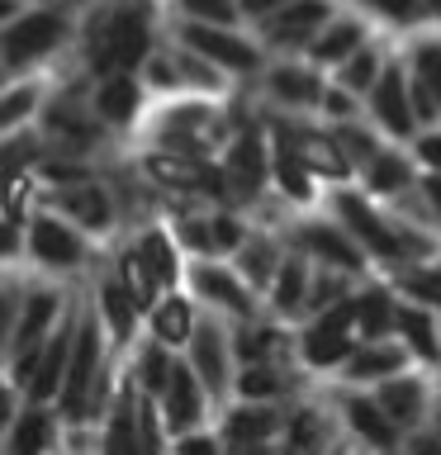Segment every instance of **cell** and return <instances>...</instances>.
Masks as SVG:
<instances>
[{"label": "cell", "instance_id": "obj_1", "mask_svg": "<svg viewBox=\"0 0 441 455\" xmlns=\"http://www.w3.org/2000/svg\"><path fill=\"white\" fill-rule=\"evenodd\" d=\"M148 52V28H142V14H114L105 24V34L95 38V62L109 71H128L133 62H142Z\"/></svg>", "mask_w": 441, "mask_h": 455}, {"label": "cell", "instance_id": "obj_2", "mask_svg": "<svg viewBox=\"0 0 441 455\" xmlns=\"http://www.w3.org/2000/svg\"><path fill=\"white\" fill-rule=\"evenodd\" d=\"M57 38H62V20H57V14H28V20H20L14 28L0 34V57L14 67L34 62V57H43Z\"/></svg>", "mask_w": 441, "mask_h": 455}, {"label": "cell", "instance_id": "obj_3", "mask_svg": "<svg viewBox=\"0 0 441 455\" xmlns=\"http://www.w3.org/2000/svg\"><path fill=\"white\" fill-rule=\"evenodd\" d=\"M351 318H356V304H337L318 327H313V337L304 341V355H309L313 365H337L341 355L351 351V341H347Z\"/></svg>", "mask_w": 441, "mask_h": 455}, {"label": "cell", "instance_id": "obj_4", "mask_svg": "<svg viewBox=\"0 0 441 455\" xmlns=\"http://www.w3.org/2000/svg\"><path fill=\"white\" fill-rule=\"evenodd\" d=\"M95 361H100V341H95V327L85 323L81 337H76V351H71V365H67V412H81L85 408V389L95 384Z\"/></svg>", "mask_w": 441, "mask_h": 455}, {"label": "cell", "instance_id": "obj_5", "mask_svg": "<svg viewBox=\"0 0 441 455\" xmlns=\"http://www.w3.org/2000/svg\"><path fill=\"white\" fill-rule=\"evenodd\" d=\"M185 43H190V48H199L204 57H213V62L233 67V71H252V67H256V48H247V43L233 38V34H219V28L190 24V28H185Z\"/></svg>", "mask_w": 441, "mask_h": 455}, {"label": "cell", "instance_id": "obj_6", "mask_svg": "<svg viewBox=\"0 0 441 455\" xmlns=\"http://www.w3.org/2000/svg\"><path fill=\"white\" fill-rule=\"evenodd\" d=\"M375 114L389 133L408 138L413 133V105H408V91H404V71H384L380 85H375Z\"/></svg>", "mask_w": 441, "mask_h": 455}, {"label": "cell", "instance_id": "obj_7", "mask_svg": "<svg viewBox=\"0 0 441 455\" xmlns=\"http://www.w3.org/2000/svg\"><path fill=\"white\" fill-rule=\"evenodd\" d=\"M337 209H341V219H347L351 228H356V237L365 242V247H375L380 256H398L404 247H398V237L389 233V228H384L375 213L365 209V199H356V195H341L337 199Z\"/></svg>", "mask_w": 441, "mask_h": 455}, {"label": "cell", "instance_id": "obj_8", "mask_svg": "<svg viewBox=\"0 0 441 455\" xmlns=\"http://www.w3.org/2000/svg\"><path fill=\"white\" fill-rule=\"evenodd\" d=\"M323 20H327V0H294L280 20H270V38L276 43H304Z\"/></svg>", "mask_w": 441, "mask_h": 455}, {"label": "cell", "instance_id": "obj_9", "mask_svg": "<svg viewBox=\"0 0 441 455\" xmlns=\"http://www.w3.org/2000/svg\"><path fill=\"white\" fill-rule=\"evenodd\" d=\"M166 418L171 427H190L199 422V389H195V375L190 370H171L166 375Z\"/></svg>", "mask_w": 441, "mask_h": 455}, {"label": "cell", "instance_id": "obj_10", "mask_svg": "<svg viewBox=\"0 0 441 455\" xmlns=\"http://www.w3.org/2000/svg\"><path fill=\"white\" fill-rule=\"evenodd\" d=\"M28 242H34V251H38L48 266H71V261L81 256L76 237H71L62 223H52V219H38V223H34V237H28Z\"/></svg>", "mask_w": 441, "mask_h": 455}, {"label": "cell", "instance_id": "obj_11", "mask_svg": "<svg viewBox=\"0 0 441 455\" xmlns=\"http://www.w3.org/2000/svg\"><path fill=\"white\" fill-rule=\"evenodd\" d=\"M266 176V152L256 148V138H242L233 152H228V180L237 185L242 195H252Z\"/></svg>", "mask_w": 441, "mask_h": 455}, {"label": "cell", "instance_id": "obj_12", "mask_svg": "<svg viewBox=\"0 0 441 455\" xmlns=\"http://www.w3.org/2000/svg\"><path fill=\"white\" fill-rule=\"evenodd\" d=\"M67 341H71V332H57V337L48 341V351L38 355L34 379H28L34 398H52V394H57V384H62V365H67Z\"/></svg>", "mask_w": 441, "mask_h": 455}, {"label": "cell", "instance_id": "obj_13", "mask_svg": "<svg viewBox=\"0 0 441 455\" xmlns=\"http://www.w3.org/2000/svg\"><path fill=\"white\" fill-rule=\"evenodd\" d=\"M304 247L309 251H318L323 261H333V266H341V270H361V251L351 247L341 233H333V228H323V223H313L309 233H304Z\"/></svg>", "mask_w": 441, "mask_h": 455}, {"label": "cell", "instance_id": "obj_14", "mask_svg": "<svg viewBox=\"0 0 441 455\" xmlns=\"http://www.w3.org/2000/svg\"><path fill=\"white\" fill-rule=\"evenodd\" d=\"M195 370H199V379H204L213 394H223L228 370H223V341H219L213 327H199V337H195Z\"/></svg>", "mask_w": 441, "mask_h": 455}, {"label": "cell", "instance_id": "obj_15", "mask_svg": "<svg viewBox=\"0 0 441 455\" xmlns=\"http://www.w3.org/2000/svg\"><path fill=\"white\" fill-rule=\"evenodd\" d=\"M375 408L384 412V418H394V422H413L422 412V389L413 379H389L380 389V398H375Z\"/></svg>", "mask_w": 441, "mask_h": 455}, {"label": "cell", "instance_id": "obj_16", "mask_svg": "<svg viewBox=\"0 0 441 455\" xmlns=\"http://www.w3.org/2000/svg\"><path fill=\"white\" fill-rule=\"evenodd\" d=\"M52 308H57V299L52 294H34L24 304V318H20V327H14V351H38V337H43V327H48V318H52Z\"/></svg>", "mask_w": 441, "mask_h": 455}, {"label": "cell", "instance_id": "obj_17", "mask_svg": "<svg viewBox=\"0 0 441 455\" xmlns=\"http://www.w3.org/2000/svg\"><path fill=\"white\" fill-rule=\"evenodd\" d=\"M195 284L199 290H204L213 304H223V308H233V313H247L252 308V299H247V290H242V284L233 280V275H223V270H213V266H204L195 275Z\"/></svg>", "mask_w": 441, "mask_h": 455}, {"label": "cell", "instance_id": "obj_18", "mask_svg": "<svg viewBox=\"0 0 441 455\" xmlns=\"http://www.w3.org/2000/svg\"><path fill=\"white\" fill-rule=\"evenodd\" d=\"M133 109H138V91H133V81H124L119 71L100 85V114L105 119H114V124H128L133 119Z\"/></svg>", "mask_w": 441, "mask_h": 455}, {"label": "cell", "instance_id": "obj_19", "mask_svg": "<svg viewBox=\"0 0 441 455\" xmlns=\"http://www.w3.org/2000/svg\"><path fill=\"white\" fill-rule=\"evenodd\" d=\"M62 209L76 213V223H85V228H105V219H109V204L95 185H81V190L71 185V190H62Z\"/></svg>", "mask_w": 441, "mask_h": 455}, {"label": "cell", "instance_id": "obj_20", "mask_svg": "<svg viewBox=\"0 0 441 455\" xmlns=\"http://www.w3.org/2000/svg\"><path fill=\"white\" fill-rule=\"evenodd\" d=\"M356 48H361V24L341 20V24H333L318 43H313V57H318V62H341V57H351Z\"/></svg>", "mask_w": 441, "mask_h": 455}, {"label": "cell", "instance_id": "obj_21", "mask_svg": "<svg viewBox=\"0 0 441 455\" xmlns=\"http://www.w3.org/2000/svg\"><path fill=\"white\" fill-rule=\"evenodd\" d=\"M270 85H276V95H285L290 105H313V100H323L318 76H309V71H299V67H280L276 76H270Z\"/></svg>", "mask_w": 441, "mask_h": 455}, {"label": "cell", "instance_id": "obj_22", "mask_svg": "<svg viewBox=\"0 0 441 455\" xmlns=\"http://www.w3.org/2000/svg\"><path fill=\"white\" fill-rule=\"evenodd\" d=\"M152 176H156V180H171V185H204L209 195H213V185H219V176H213V171H204L199 162H176V156H156V162H152Z\"/></svg>", "mask_w": 441, "mask_h": 455}, {"label": "cell", "instance_id": "obj_23", "mask_svg": "<svg viewBox=\"0 0 441 455\" xmlns=\"http://www.w3.org/2000/svg\"><path fill=\"white\" fill-rule=\"evenodd\" d=\"M156 284L162 280L152 275V266L142 261V256H124V290H128V299H133V308H152Z\"/></svg>", "mask_w": 441, "mask_h": 455}, {"label": "cell", "instance_id": "obj_24", "mask_svg": "<svg viewBox=\"0 0 441 455\" xmlns=\"http://www.w3.org/2000/svg\"><path fill=\"white\" fill-rule=\"evenodd\" d=\"M276 432V412L270 408H242L228 418V441H261Z\"/></svg>", "mask_w": 441, "mask_h": 455}, {"label": "cell", "instance_id": "obj_25", "mask_svg": "<svg viewBox=\"0 0 441 455\" xmlns=\"http://www.w3.org/2000/svg\"><path fill=\"white\" fill-rule=\"evenodd\" d=\"M347 412H351V427H356V432H361L365 441H375V446H394V427L380 418L375 403L356 398V403H347Z\"/></svg>", "mask_w": 441, "mask_h": 455}, {"label": "cell", "instance_id": "obj_26", "mask_svg": "<svg viewBox=\"0 0 441 455\" xmlns=\"http://www.w3.org/2000/svg\"><path fill=\"white\" fill-rule=\"evenodd\" d=\"M152 327L162 341H190V304H185V299H166V304L156 308Z\"/></svg>", "mask_w": 441, "mask_h": 455}, {"label": "cell", "instance_id": "obj_27", "mask_svg": "<svg viewBox=\"0 0 441 455\" xmlns=\"http://www.w3.org/2000/svg\"><path fill=\"white\" fill-rule=\"evenodd\" d=\"M276 180L285 185V195H290V199H309L313 195L309 190V162H299L290 148L276 152Z\"/></svg>", "mask_w": 441, "mask_h": 455}, {"label": "cell", "instance_id": "obj_28", "mask_svg": "<svg viewBox=\"0 0 441 455\" xmlns=\"http://www.w3.org/2000/svg\"><path fill=\"white\" fill-rule=\"evenodd\" d=\"M100 304H105V318L114 323V337H128V332H133V299H128L124 284H105Z\"/></svg>", "mask_w": 441, "mask_h": 455}, {"label": "cell", "instance_id": "obj_29", "mask_svg": "<svg viewBox=\"0 0 441 455\" xmlns=\"http://www.w3.org/2000/svg\"><path fill=\"white\" fill-rule=\"evenodd\" d=\"M408 185V166L398 162V156H380V162H370V190L380 195H394Z\"/></svg>", "mask_w": 441, "mask_h": 455}, {"label": "cell", "instance_id": "obj_30", "mask_svg": "<svg viewBox=\"0 0 441 455\" xmlns=\"http://www.w3.org/2000/svg\"><path fill=\"white\" fill-rule=\"evenodd\" d=\"M356 318H361V332H365V337H380L384 327L394 323V313H389V299H384V294H365L361 304H356Z\"/></svg>", "mask_w": 441, "mask_h": 455}, {"label": "cell", "instance_id": "obj_31", "mask_svg": "<svg viewBox=\"0 0 441 455\" xmlns=\"http://www.w3.org/2000/svg\"><path fill=\"white\" fill-rule=\"evenodd\" d=\"M304 290H309L304 266H285V270H280V280H276V304H280L285 313H294L299 304H304Z\"/></svg>", "mask_w": 441, "mask_h": 455}, {"label": "cell", "instance_id": "obj_32", "mask_svg": "<svg viewBox=\"0 0 441 455\" xmlns=\"http://www.w3.org/2000/svg\"><path fill=\"white\" fill-rule=\"evenodd\" d=\"M398 365H404V351H380V347H375V351H365L361 361L351 365V375H356V379H370V375H394Z\"/></svg>", "mask_w": 441, "mask_h": 455}, {"label": "cell", "instance_id": "obj_33", "mask_svg": "<svg viewBox=\"0 0 441 455\" xmlns=\"http://www.w3.org/2000/svg\"><path fill=\"white\" fill-rule=\"evenodd\" d=\"M304 162H313L318 171H327V176H347V162L333 152V142L323 138H304Z\"/></svg>", "mask_w": 441, "mask_h": 455}, {"label": "cell", "instance_id": "obj_34", "mask_svg": "<svg viewBox=\"0 0 441 455\" xmlns=\"http://www.w3.org/2000/svg\"><path fill=\"white\" fill-rule=\"evenodd\" d=\"M398 327H404V332H408V341H413V347H418L422 355H437V337H432V323H427L422 318V313H398Z\"/></svg>", "mask_w": 441, "mask_h": 455}, {"label": "cell", "instance_id": "obj_35", "mask_svg": "<svg viewBox=\"0 0 441 455\" xmlns=\"http://www.w3.org/2000/svg\"><path fill=\"white\" fill-rule=\"evenodd\" d=\"M38 446H48V418L34 408L20 422V432H14V451H38Z\"/></svg>", "mask_w": 441, "mask_h": 455}, {"label": "cell", "instance_id": "obj_36", "mask_svg": "<svg viewBox=\"0 0 441 455\" xmlns=\"http://www.w3.org/2000/svg\"><path fill=\"white\" fill-rule=\"evenodd\" d=\"M142 261L152 266L156 280H176V261H171V247H166L162 237H148V242H142Z\"/></svg>", "mask_w": 441, "mask_h": 455}, {"label": "cell", "instance_id": "obj_37", "mask_svg": "<svg viewBox=\"0 0 441 455\" xmlns=\"http://www.w3.org/2000/svg\"><path fill=\"white\" fill-rule=\"evenodd\" d=\"M180 10L209 24H233V0H180Z\"/></svg>", "mask_w": 441, "mask_h": 455}, {"label": "cell", "instance_id": "obj_38", "mask_svg": "<svg viewBox=\"0 0 441 455\" xmlns=\"http://www.w3.org/2000/svg\"><path fill=\"white\" fill-rule=\"evenodd\" d=\"M375 67H380V62H375V52H356L351 62L341 67V81H347L351 91H365V85L375 81Z\"/></svg>", "mask_w": 441, "mask_h": 455}, {"label": "cell", "instance_id": "obj_39", "mask_svg": "<svg viewBox=\"0 0 441 455\" xmlns=\"http://www.w3.org/2000/svg\"><path fill=\"white\" fill-rule=\"evenodd\" d=\"M28 109H34V91H10L0 100V128H14Z\"/></svg>", "mask_w": 441, "mask_h": 455}, {"label": "cell", "instance_id": "obj_40", "mask_svg": "<svg viewBox=\"0 0 441 455\" xmlns=\"http://www.w3.org/2000/svg\"><path fill=\"white\" fill-rule=\"evenodd\" d=\"M276 384H280V379H276V375H270V370H261V365H252V370H247V375H242V379H237V389H242V394H247V398H261V394L270 398V394H276Z\"/></svg>", "mask_w": 441, "mask_h": 455}, {"label": "cell", "instance_id": "obj_41", "mask_svg": "<svg viewBox=\"0 0 441 455\" xmlns=\"http://www.w3.org/2000/svg\"><path fill=\"white\" fill-rule=\"evenodd\" d=\"M166 375H171L166 355H162V347H152L142 355V384H148V389H166Z\"/></svg>", "mask_w": 441, "mask_h": 455}, {"label": "cell", "instance_id": "obj_42", "mask_svg": "<svg viewBox=\"0 0 441 455\" xmlns=\"http://www.w3.org/2000/svg\"><path fill=\"white\" fill-rule=\"evenodd\" d=\"M370 10H380V14H389V20L398 24H408V20H418L422 14V0H365Z\"/></svg>", "mask_w": 441, "mask_h": 455}, {"label": "cell", "instance_id": "obj_43", "mask_svg": "<svg viewBox=\"0 0 441 455\" xmlns=\"http://www.w3.org/2000/svg\"><path fill=\"white\" fill-rule=\"evenodd\" d=\"M270 261H276V251H270V247H261V242L242 251V266H247V275H252L256 284H261V280L270 275Z\"/></svg>", "mask_w": 441, "mask_h": 455}, {"label": "cell", "instance_id": "obj_44", "mask_svg": "<svg viewBox=\"0 0 441 455\" xmlns=\"http://www.w3.org/2000/svg\"><path fill=\"white\" fill-rule=\"evenodd\" d=\"M418 76L432 85V95L441 100V48H422L418 52Z\"/></svg>", "mask_w": 441, "mask_h": 455}, {"label": "cell", "instance_id": "obj_45", "mask_svg": "<svg viewBox=\"0 0 441 455\" xmlns=\"http://www.w3.org/2000/svg\"><path fill=\"white\" fill-rule=\"evenodd\" d=\"M413 114H418V119H437V95L422 76H418V85H413Z\"/></svg>", "mask_w": 441, "mask_h": 455}, {"label": "cell", "instance_id": "obj_46", "mask_svg": "<svg viewBox=\"0 0 441 455\" xmlns=\"http://www.w3.org/2000/svg\"><path fill=\"white\" fill-rule=\"evenodd\" d=\"M209 228H213V242H219V247H242V233H237L233 219H219V223H209Z\"/></svg>", "mask_w": 441, "mask_h": 455}, {"label": "cell", "instance_id": "obj_47", "mask_svg": "<svg viewBox=\"0 0 441 455\" xmlns=\"http://www.w3.org/2000/svg\"><path fill=\"white\" fill-rule=\"evenodd\" d=\"M180 237L190 242V247H199V251H204V247H213V237L204 233V223H185V228H180Z\"/></svg>", "mask_w": 441, "mask_h": 455}, {"label": "cell", "instance_id": "obj_48", "mask_svg": "<svg viewBox=\"0 0 441 455\" xmlns=\"http://www.w3.org/2000/svg\"><path fill=\"white\" fill-rule=\"evenodd\" d=\"M418 156L427 166H441V138H427V142H418Z\"/></svg>", "mask_w": 441, "mask_h": 455}, {"label": "cell", "instance_id": "obj_49", "mask_svg": "<svg viewBox=\"0 0 441 455\" xmlns=\"http://www.w3.org/2000/svg\"><path fill=\"white\" fill-rule=\"evenodd\" d=\"M413 290H418L422 299H437V304H441V280H437V275H427V280H413Z\"/></svg>", "mask_w": 441, "mask_h": 455}, {"label": "cell", "instance_id": "obj_50", "mask_svg": "<svg viewBox=\"0 0 441 455\" xmlns=\"http://www.w3.org/2000/svg\"><path fill=\"white\" fill-rule=\"evenodd\" d=\"M261 347H270V332L261 337V332H247V337H242V351H247V355H261Z\"/></svg>", "mask_w": 441, "mask_h": 455}, {"label": "cell", "instance_id": "obj_51", "mask_svg": "<svg viewBox=\"0 0 441 455\" xmlns=\"http://www.w3.org/2000/svg\"><path fill=\"white\" fill-rule=\"evenodd\" d=\"M323 100H327V109H333L337 119H341V114H351V95H341V91H333V95H323Z\"/></svg>", "mask_w": 441, "mask_h": 455}, {"label": "cell", "instance_id": "obj_52", "mask_svg": "<svg viewBox=\"0 0 441 455\" xmlns=\"http://www.w3.org/2000/svg\"><path fill=\"white\" fill-rule=\"evenodd\" d=\"M422 190H427V204H432V209H437V219H441V176H432V180L422 185Z\"/></svg>", "mask_w": 441, "mask_h": 455}, {"label": "cell", "instance_id": "obj_53", "mask_svg": "<svg viewBox=\"0 0 441 455\" xmlns=\"http://www.w3.org/2000/svg\"><path fill=\"white\" fill-rule=\"evenodd\" d=\"M309 441H318V427H313V422H299V427H294V446H309Z\"/></svg>", "mask_w": 441, "mask_h": 455}, {"label": "cell", "instance_id": "obj_54", "mask_svg": "<svg viewBox=\"0 0 441 455\" xmlns=\"http://www.w3.org/2000/svg\"><path fill=\"white\" fill-rule=\"evenodd\" d=\"M280 5H285V0H242V10H252V14H270Z\"/></svg>", "mask_w": 441, "mask_h": 455}, {"label": "cell", "instance_id": "obj_55", "mask_svg": "<svg viewBox=\"0 0 441 455\" xmlns=\"http://www.w3.org/2000/svg\"><path fill=\"white\" fill-rule=\"evenodd\" d=\"M341 142H347V148H356V156H370V142H365L361 133H351V128L341 133Z\"/></svg>", "mask_w": 441, "mask_h": 455}, {"label": "cell", "instance_id": "obj_56", "mask_svg": "<svg viewBox=\"0 0 441 455\" xmlns=\"http://www.w3.org/2000/svg\"><path fill=\"white\" fill-rule=\"evenodd\" d=\"M14 247H20V237H14V228H5V223H0V256H10Z\"/></svg>", "mask_w": 441, "mask_h": 455}, {"label": "cell", "instance_id": "obj_57", "mask_svg": "<svg viewBox=\"0 0 441 455\" xmlns=\"http://www.w3.org/2000/svg\"><path fill=\"white\" fill-rule=\"evenodd\" d=\"M152 81H156V85H171L176 76H171V67H166V62H152Z\"/></svg>", "mask_w": 441, "mask_h": 455}, {"label": "cell", "instance_id": "obj_58", "mask_svg": "<svg viewBox=\"0 0 441 455\" xmlns=\"http://www.w3.org/2000/svg\"><path fill=\"white\" fill-rule=\"evenodd\" d=\"M10 412H14V403H10V389H0V427L10 422Z\"/></svg>", "mask_w": 441, "mask_h": 455}, {"label": "cell", "instance_id": "obj_59", "mask_svg": "<svg viewBox=\"0 0 441 455\" xmlns=\"http://www.w3.org/2000/svg\"><path fill=\"white\" fill-rule=\"evenodd\" d=\"M180 446H185V451H213V441H204V436H195V441H190V436H185Z\"/></svg>", "mask_w": 441, "mask_h": 455}, {"label": "cell", "instance_id": "obj_60", "mask_svg": "<svg viewBox=\"0 0 441 455\" xmlns=\"http://www.w3.org/2000/svg\"><path fill=\"white\" fill-rule=\"evenodd\" d=\"M5 327H10V299H0V341H5Z\"/></svg>", "mask_w": 441, "mask_h": 455}, {"label": "cell", "instance_id": "obj_61", "mask_svg": "<svg viewBox=\"0 0 441 455\" xmlns=\"http://www.w3.org/2000/svg\"><path fill=\"white\" fill-rule=\"evenodd\" d=\"M5 14H14V0H0V20H5Z\"/></svg>", "mask_w": 441, "mask_h": 455}, {"label": "cell", "instance_id": "obj_62", "mask_svg": "<svg viewBox=\"0 0 441 455\" xmlns=\"http://www.w3.org/2000/svg\"><path fill=\"white\" fill-rule=\"evenodd\" d=\"M422 5H432V10H441V0H422Z\"/></svg>", "mask_w": 441, "mask_h": 455}]
</instances>
